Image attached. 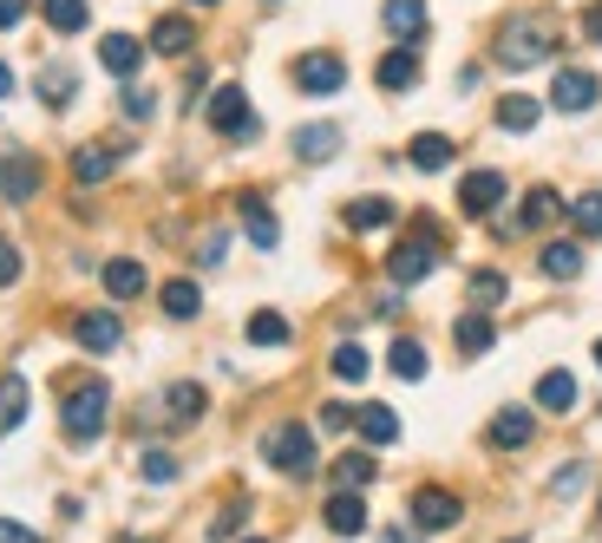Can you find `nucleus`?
Listing matches in <instances>:
<instances>
[{
  "mask_svg": "<svg viewBox=\"0 0 602 543\" xmlns=\"http://www.w3.org/2000/svg\"><path fill=\"white\" fill-rule=\"evenodd\" d=\"M538 269H544L551 282H577V275H583V249H577V243H544V249H538Z\"/></svg>",
  "mask_w": 602,
  "mask_h": 543,
  "instance_id": "412c9836",
  "label": "nucleus"
},
{
  "mask_svg": "<svg viewBox=\"0 0 602 543\" xmlns=\"http://www.w3.org/2000/svg\"><path fill=\"white\" fill-rule=\"evenodd\" d=\"M243 524H249V505H229V511H223V518L210 524V543H229L236 531H243Z\"/></svg>",
  "mask_w": 602,
  "mask_h": 543,
  "instance_id": "a19ab883",
  "label": "nucleus"
},
{
  "mask_svg": "<svg viewBox=\"0 0 602 543\" xmlns=\"http://www.w3.org/2000/svg\"><path fill=\"white\" fill-rule=\"evenodd\" d=\"M105 295H111V302H131V295H144V269H138L131 256H111V262H105Z\"/></svg>",
  "mask_w": 602,
  "mask_h": 543,
  "instance_id": "5701e85b",
  "label": "nucleus"
},
{
  "mask_svg": "<svg viewBox=\"0 0 602 543\" xmlns=\"http://www.w3.org/2000/svg\"><path fill=\"white\" fill-rule=\"evenodd\" d=\"M400 210H393V197H354L347 203V229H387Z\"/></svg>",
  "mask_w": 602,
  "mask_h": 543,
  "instance_id": "bb28decb",
  "label": "nucleus"
},
{
  "mask_svg": "<svg viewBox=\"0 0 602 543\" xmlns=\"http://www.w3.org/2000/svg\"><path fill=\"white\" fill-rule=\"evenodd\" d=\"M243 334H249V347H288V321H282L275 308H256Z\"/></svg>",
  "mask_w": 602,
  "mask_h": 543,
  "instance_id": "2f4dec72",
  "label": "nucleus"
},
{
  "mask_svg": "<svg viewBox=\"0 0 602 543\" xmlns=\"http://www.w3.org/2000/svg\"><path fill=\"white\" fill-rule=\"evenodd\" d=\"M20 420H26V380H20V374H7V380H0V439H7Z\"/></svg>",
  "mask_w": 602,
  "mask_h": 543,
  "instance_id": "473e14b6",
  "label": "nucleus"
},
{
  "mask_svg": "<svg viewBox=\"0 0 602 543\" xmlns=\"http://www.w3.org/2000/svg\"><path fill=\"white\" fill-rule=\"evenodd\" d=\"M439 256H446V249H439L433 223H420V229H413V236H406V243H400V249L387 256V275H393L400 288H413V282H426V275L439 269Z\"/></svg>",
  "mask_w": 602,
  "mask_h": 543,
  "instance_id": "7ed1b4c3",
  "label": "nucleus"
},
{
  "mask_svg": "<svg viewBox=\"0 0 602 543\" xmlns=\"http://www.w3.org/2000/svg\"><path fill=\"white\" fill-rule=\"evenodd\" d=\"M465 518V505H459V492H439V485H426V492H413V531H452Z\"/></svg>",
  "mask_w": 602,
  "mask_h": 543,
  "instance_id": "0eeeda50",
  "label": "nucleus"
},
{
  "mask_svg": "<svg viewBox=\"0 0 602 543\" xmlns=\"http://www.w3.org/2000/svg\"><path fill=\"white\" fill-rule=\"evenodd\" d=\"M570 216H577V229H583V236H602V190L577 197V203H570Z\"/></svg>",
  "mask_w": 602,
  "mask_h": 543,
  "instance_id": "ea45409f",
  "label": "nucleus"
},
{
  "mask_svg": "<svg viewBox=\"0 0 602 543\" xmlns=\"http://www.w3.org/2000/svg\"><path fill=\"white\" fill-rule=\"evenodd\" d=\"M354 426H361L367 446H393V439H400V413H393V406H361Z\"/></svg>",
  "mask_w": 602,
  "mask_h": 543,
  "instance_id": "393cba45",
  "label": "nucleus"
},
{
  "mask_svg": "<svg viewBox=\"0 0 602 543\" xmlns=\"http://www.w3.org/2000/svg\"><path fill=\"white\" fill-rule=\"evenodd\" d=\"M7 92H13V72H7V66H0V98H7Z\"/></svg>",
  "mask_w": 602,
  "mask_h": 543,
  "instance_id": "3c124183",
  "label": "nucleus"
},
{
  "mask_svg": "<svg viewBox=\"0 0 602 543\" xmlns=\"http://www.w3.org/2000/svg\"><path fill=\"white\" fill-rule=\"evenodd\" d=\"M151 46H157V52H170V59H177V52H190V46H197V26H190V20H184V13H164V20H157V26H151Z\"/></svg>",
  "mask_w": 602,
  "mask_h": 543,
  "instance_id": "4be33fe9",
  "label": "nucleus"
},
{
  "mask_svg": "<svg viewBox=\"0 0 602 543\" xmlns=\"http://www.w3.org/2000/svg\"><path fill=\"white\" fill-rule=\"evenodd\" d=\"M583 39H597V46H602V0L583 7Z\"/></svg>",
  "mask_w": 602,
  "mask_h": 543,
  "instance_id": "de8ad7c7",
  "label": "nucleus"
},
{
  "mask_svg": "<svg viewBox=\"0 0 602 543\" xmlns=\"http://www.w3.org/2000/svg\"><path fill=\"white\" fill-rule=\"evenodd\" d=\"M374 79H380V92H413V85H420V46H393V52H380Z\"/></svg>",
  "mask_w": 602,
  "mask_h": 543,
  "instance_id": "6e6552de",
  "label": "nucleus"
},
{
  "mask_svg": "<svg viewBox=\"0 0 602 543\" xmlns=\"http://www.w3.org/2000/svg\"><path fill=\"white\" fill-rule=\"evenodd\" d=\"M13 282H20V249L0 243V288H13Z\"/></svg>",
  "mask_w": 602,
  "mask_h": 543,
  "instance_id": "a18cd8bd",
  "label": "nucleus"
},
{
  "mask_svg": "<svg viewBox=\"0 0 602 543\" xmlns=\"http://www.w3.org/2000/svg\"><path fill=\"white\" fill-rule=\"evenodd\" d=\"M334 151H341V131H334V125H302V131H295V157H302V164H328Z\"/></svg>",
  "mask_w": 602,
  "mask_h": 543,
  "instance_id": "6ab92c4d",
  "label": "nucleus"
},
{
  "mask_svg": "<svg viewBox=\"0 0 602 543\" xmlns=\"http://www.w3.org/2000/svg\"><path fill=\"white\" fill-rule=\"evenodd\" d=\"M85 20H92L85 0H46V26L52 33H85Z\"/></svg>",
  "mask_w": 602,
  "mask_h": 543,
  "instance_id": "c9c22d12",
  "label": "nucleus"
},
{
  "mask_svg": "<svg viewBox=\"0 0 602 543\" xmlns=\"http://www.w3.org/2000/svg\"><path fill=\"white\" fill-rule=\"evenodd\" d=\"M111 170H118V144H79L72 151V177L79 184H105Z\"/></svg>",
  "mask_w": 602,
  "mask_h": 543,
  "instance_id": "a211bd4d",
  "label": "nucleus"
},
{
  "mask_svg": "<svg viewBox=\"0 0 602 543\" xmlns=\"http://www.w3.org/2000/svg\"><path fill=\"white\" fill-rule=\"evenodd\" d=\"M72 341H79L85 354H111V347L125 341V328H118V315L92 308V315H79V321H72Z\"/></svg>",
  "mask_w": 602,
  "mask_h": 543,
  "instance_id": "9d476101",
  "label": "nucleus"
},
{
  "mask_svg": "<svg viewBox=\"0 0 602 543\" xmlns=\"http://www.w3.org/2000/svg\"><path fill=\"white\" fill-rule=\"evenodd\" d=\"M597 511H602V505H597Z\"/></svg>",
  "mask_w": 602,
  "mask_h": 543,
  "instance_id": "4d7b16f0",
  "label": "nucleus"
},
{
  "mask_svg": "<svg viewBox=\"0 0 602 543\" xmlns=\"http://www.w3.org/2000/svg\"><path fill=\"white\" fill-rule=\"evenodd\" d=\"M125 111H131V118H151V111H157V98H151L144 85H125Z\"/></svg>",
  "mask_w": 602,
  "mask_h": 543,
  "instance_id": "c03bdc74",
  "label": "nucleus"
},
{
  "mask_svg": "<svg viewBox=\"0 0 602 543\" xmlns=\"http://www.w3.org/2000/svg\"><path fill=\"white\" fill-rule=\"evenodd\" d=\"M249 543H262V538H249Z\"/></svg>",
  "mask_w": 602,
  "mask_h": 543,
  "instance_id": "6e6d98bb",
  "label": "nucleus"
},
{
  "mask_svg": "<svg viewBox=\"0 0 602 543\" xmlns=\"http://www.w3.org/2000/svg\"><path fill=\"white\" fill-rule=\"evenodd\" d=\"M328 531H341V538H361V531H367V498L341 485V492L328 498Z\"/></svg>",
  "mask_w": 602,
  "mask_h": 543,
  "instance_id": "dca6fc26",
  "label": "nucleus"
},
{
  "mask_svg": "<svg viewBox=\"0 0 602 543\" xmlns=\"http://www.w3.org/2000/svg\"><path fill=\"white\" fill-rule=\"evenodd\" d=\"M236 203H243V229H249V243H256V249H275V243H282V223L269 216V203H262V197H236Z\"/></svg>",
  "mask_w": 602,
  "mask_h": 543,
  "instance_id": "aec40b11",
  "label": "nucleus"
},
{
  "mask_svg": "<svg viewBox=\"0 0 602 543\" xmlns=\"http://www.w3.org/2000/svg\"><path fill=\"white\" fill-rule=\"evenodd\" d=\"M387 367H393L400 380H426V347H420V341H393V347H387Z\"/></svg>",
  "mask_w": 602,
  "mask_h": 543,
  "instance_id": "f704fd0d",
  "label": "nucleus"
},
{
  "mask_svg": "<svg viewBox=\"0 0 602 543\" xmlns=\"http://www.w3.org/2000/svg\"><path fill=\"white\" fill-rule=\"evenodd\" d=\"M367 367H374V361H367V347H354V341H341V347H334V380H367Z\"/></svg>",
  "mask_w": 602,
  "mask_h": 543,
  "instance_id": "58836bf2",
  "label": "nucleus"
},
{
  "mask_svg": "<svg viewBox=\"0 0 602 543\" xmlns=\"http://www.w3.org/2000/svg\"><path fill=\"white\" fill-rule=\"evenodd\" d=\"M551 52H557V39H551L544 20H511V26L498 33V46H492V59H498L505 72H531V66H544Z\"/></svg>",
  "mask_w": 602,
  "mask_h": 543,
  "instance_id": "f257e3e1",
  "label": "nucleus"
},
{
  "mask_svg": "<svg viewBox=\"0 0 602 543\" xmlns=\"http://www.w3.org/2000/svg\"><path fill=\"white\" fill-rule=\"evenodd\" d=\"M538 406H544V413H570V406H577V374L551 367V374L538 380Z\"/></svg>",
  "mask_w": 602,
  "mask_h": 543,
  "instance_id": "b1692460",
  "label": "nucleus"
},
{
  "mask_svg": "<svg viewBox=\"0 0 602 543\" xmlns=\"http://www.w3.org/2000/svg\"><path fill=\"white\" fill-rule=\"evenodd\" d=\"M597 367H602V341H597Z\"/></svg>",
  "mask_w": 602,
  "mask_h": 543,
  "instance_id": "5fc2aeb1",
  "label": "nucleus"
},
{
  "mask_svg": "<svg viewBox=\"0 0 602 543\" xmlns=\"http://www.w3.org/2000/svg\"><path fill=\"white\" fill-rule=\"evenodd\" d=\"M597 72H577V66H564V72H557V85H551V105H557V111H590V105H597Z\"/></svg>",
  "mask_w": 602,
  "mask_h": 543,
  "instance_id": "9b49d317",
  "label": "nucleus"
},
{
  "mask_svg": "<svg viewBox=\"0 0 602 543\" xmlns=\"http://www.w3.org/2000/svg\"><path fill=\"white\" fill-rule=\"evenodd\" d=\"M380 20H387V33H393L400 46H420V39H426V0H387Z\"/></svg>",
  "mask_w": 602,
  "mask_h": 543,
  "instance_id": "ddd939ff",
  "label": "nucleus"
},
{
  "mask_svg": "<svg viewBox=\"0 0 602 543\" xmlns=\"http://www.w3.org/2000/svg\"><path fill=\"white\" fill-rule=\"evenodd\" d=\"M452 157H459V144H452L446 131H420V138H413V151H406V164H413V170H446Z\"/></svg>",
  "mask_w": 602,
  "mask_h": 543,
  "instance_id": "f3484780",
  "label": "nucleus"
},
{
  "mask_svg": "<svg viewBox=\"0 0 602 543\" xmlns=\"http://www.w3.org/2000/svg\"><path fill=\"white\" fill-rule=\"evenodd\" d=\"M498 203H505V177H498V170H472V177L459 184V210H465V216H492Z\"/></svg>",
  "mask_w": 602,
  "mask_h": 543,
  "instance_id": "1a4fd4ad",
  "label": "nucleus"
},
{
  "mask_svg": "<svg viewBox=\"0 0 602 543\" xmlns=\"http://www.w3.org/2000/svg\"><path fill=\"white\" fill-rule=\"evenodd\" d=\"M210 131H223V138H256V131H262L243 85H216V92H210Z\"/></svg>",
  "mask_w": 602,
  "mask_h": 543,
  "instance_id": "39448f33",
  "label": "nucleus"
},
{
  "mask_svg": "<svg viewBox=\"0 0 602 543\" xmlns=\"http://www.w3.org/2000/svg\"><path fill=\"white\" fill-rule=\"evenodd\" d=\"M223 249H229V236H203V249H197V262H203V269H216V262H223Z\"/></svg>",
  "mask_w": 602,
  "mask_h": 543,
  "instance_id": "49530a36",
  "label": "nucleus"
},
{
  "mask_svg": "<svg viewBox=\"0 0 602 543\" xmlns=\"http://www.w3.org/2000/svg\"><path fill=\"white\" fill-rule=\"evenodd\" d=\"M26 20V0H0V26H20Z\"/></svg>",
  "mask_w": 602,
  "mask_h": 543,
  "instance_id": "09e8293b",
  "label": "nucleus"
},
{
  "mask_svg": "<svg viewBox=\"0 0 602 543\" xmlns=\"http://www.w3.org/2000/svg\"><path fill=\"white\" fill-rule=\"evenodd\" d=\"M157 302H164V315H170V321H190V315L203 308L197 282H164V295H157Z\"/></svg>",
  "mask_w": 602,
  "mask_h": 543,
  "instance_id": "72a5a7b5",
  "label": "nucleus"
},
{
  "mask_svg": "<svg viewBox=\"0 0 602 543\" xmlns=\"http://www.w3.org/2000/svg\"><path fill=\"white\" fill-rule=\"evenodd\" d=\"M380 543H413V538H406V531H387V538H380Z\"/></svg>",
  "mask_w": 602,
  "mask_h": 543,
  "instance_id": "603ef678",
  "label": "nucleus"
},
{
  "mask_svg": "<svg viewBox=\"0 0 602 543\" xmlns=\"http://www.w3.org/2000/svg\"><path fill=\"white\" fill-rule=\"evenodd\" d=\"M295 85H302L308 98H334V92L347 85V59H341V52H302V59H295Z\"/></svg>",
  "mask_w": 602,
  "mask_h": 543,
  "instance_id": "423d86ee",
  "label": "nucleus"
},
{
  "mask_svg": "<svg viewBox=\"0 0 602 543\" xmlns=\"http://www.w3.org/2000/svg\"><path fill=\"white\" fill-rule=\"evenodd\" d=\"M452 334H459V347H465V354H492V341H498V328H492V315H485V308L459 315V328H452Z\"/></svg>",
  "mask_w": 602,
  "mask_h": 543,
  "instance_id": "c85d7f7f",
  "label": "nucleus"
},
{
  "mask_svg": "<svg viewBox=\"0 0 602 543\" xmlns=\"http://www.w3.org/2000/svg\"><path fill=\"white\" fill-rule=\"evenodd\" d=\"M164 413H170L177 426H197V420H203V387H197V380H177V387L164 393Z\"/></svg>",
  "mask_w": 602,
  "mask_h": 543,
  "instance_id": "c756f323",
  "label": "nucleus"
},
{
  "mask_svg": "<svg viewBox=\"0 0 602 543\" xmlns=\"http://www.w3.org/2000/svg\"><path fill=\"white\" fill-rule=\"evenodd\" d=\"M98 66H105L111 79H131V72L144 66V39H131V33H105V39H98Z\"/></svg>",
  "mask_w": 602,
  "mask_h": 543,
  "instance_id": "f8f14e48",
  "label": "nucleus"
},
{
  "mask_svg": "<svg viewBox=\"0 0 602 543\" xmlns=\"http://www.w3.org/2000/svg\"><path fill=\"white\" fill-rule=\"evenodd\" d=\"M138 472H144L151 485H170V479H177V459H170V452H144V465H138Z\"/></svg>",
  "mask_w": 602,
  "mask_h": 543,
  "instance_id": "79ce46f5",
  "label": "nucleus"
},
{
  "mask_svg": "<svg viewBox=\"0 0 602 543\" xmlns=\"http://www.w3.org/2000/svg\"><path fill=\"white\" fill-rule=\"evenodd\" d=\"M374 472H380V465H374V459H367V452H347V459H341V465H334V479H341V485H347V492H367V485H374Z\"/></svg>",
  "mask_w": 602,
  "mask_h": 543,
  "instance_id": "4c0bfd02",
  "label": "nucleus"
},
{
  "mask_svg": "<svg viewBox=\"0 0 602 543\" xmlns=\"http://www.w3.org/2000/svg\"><path fill=\"white\" fill-rule=\"evenodd\" d=\"M0 543H39V538H33L26 524H7V518H0Z\"/></svg>",
  "mask_w": 602,
  "mask_h": 543,
  "instance_id": "8fccbe9b",
  "label": "nucleus"
},
{
  "mask_svg": "<svg viewBox=\"0 0 602 543\" xmlns=\"http://www.w3.org/2000/svg\"><path fill=\"white\" fill-rule=\"evenodd\" d=\"M531 433H538L531 406H505V413L492 420V446H498V452H524V446H531Z\"/></svg>",
  "mask_w": 602,
  "mask_h": 543,
  "instance_id": "4468645a",
  "label": "nucleus"
},
{
  "mask_svg": "<svg viewBox=\"0 0 602 543\" xmlns=\"http://www.w3.org/2000/svg\"><path fill=\"white\" fill-rule=\"evenodd\" d=\"M347 426H354V406L328 400V406H321V433H347Z\"/></svg>",
  "mask_w": 602,
  "mask_h": 543,
  "instance_id": "37998d69",
  "label": "nucleus"
},
{
  "mask_svg": "<svg viewBox=\"0 0 602 543\" xmlns=\"http://www.w3.org/2000/svg\"><path fill=\"white\" fill-rule=\"evenodd\" d=\"M505 288H511V282H505L498 269H479V275H472V308H485V315H492V308L505 302Z\"/></svg>",
  "mask_w": 602,
  "mask_h": 543,
  "instance_id": "e433bc0d",
  "label": "nucleus"
},
{
  "mask_svg": "<svg viewBox=\"0 0 602 543\" xmlns=\"http://www.w3.org/2000/svg\"><path fill=\"white\" fill-rule=\"evenodd\" d=\"M105 420H111V393H105V380H85V387H72V393H66L59 426H66V439H72V446H92V439L105 433Z\"/></svg>",
  "mask_w": 602,
  "mask_h": 543,
  "instance_id": "f03ea898",
  "label": "nucleus"
},
{
  "mask_svg": "<svg viewBox=\"0 0 602 543\" xmlns=\"http://www.w3.org/2000/svg\"><path fill=\"white\" fill-rule=\"evenodd\" d=\"M564 210H570V203H564L557 190H544V184H538V190H524V216H518V223H524V229H544V223H557Z\"/></svg>",
  "mask_w": 602,
  "mask_h": 543,
  "instance_id": "cd10ccee",
  "label": "nucleus"
},
{
  "mask_svg": "<svg viewBox=\"0 0 602 543\" xmlns=\"http://www.w3.org/2000/svg\"><path fill=\"white\" fill-rule=\"evenodd\" d=\"M190 7H216V0H190Z\"/></svg>",
  "mask_w": 602,
  "mask_h": 543,
  "instance_id": "864d4df0",
  "label": "nucleus"
},
{
  "mask_svg": "<svg viewBox=\"0 0 602 543\" xmlns=\"http://www.w3.org/2000/svg\"><path fill=\"white\" fill-rule=\"evenodd\" d=\"M0 197L7 203H26V197H39V164L33 157H0Z\"/></svg>",
  "mask_w": 602,
  "mask_h": 543,
  "instance_id": "2eb2a0df",
  "label": "nucleus"
},
{
  "mask_svg": "<svg viewBox=\"0 0 602 543\" xmlns=\"http://www.w3.org/2000/svg\"><path fill=\"white\" fill-rule=\"evenodd\" d=\"M262 459H269L275 472H288V479H308V472H315V433L288 420V426H275V433L262 439Z\"/></svg>",
  "mask_w": 602,
  "mask_h": 543,
  "instance_id": "20e7f679",
  "label": "nucleus"
},
{
  "mask_svg": "<svg viewBox=\"0 0 602 543\" xmlns=\"http://www.w3.org/2000/svg\"><path fill=\"white\" fill-rule=\"evenodd\" d=\"M538 118H544V105H538L531 92H511V98H498V125H505V131H531Z\"/></svg>",
  "mask_w": 602,
  "mask_h": 543,
  "instance_id": "7c9ffc66",
  "label": "nucleus"
},
{
  "mask_svg": "<svg viewBox=\"0 0 602 543\" xmlns=\"http://www.w3.org/2000/svg\"><path fill=\"white\" fill-rule=\"evenodd\" d=\"M72 92H79V72H72V66H39V98H46L52 111H66Z\"/></svg>",
  "mask_w": 602,
  "mask_h": 543,
  "instance_id": "a878e982",
  "label": "nucleus"
}]
</instances>
